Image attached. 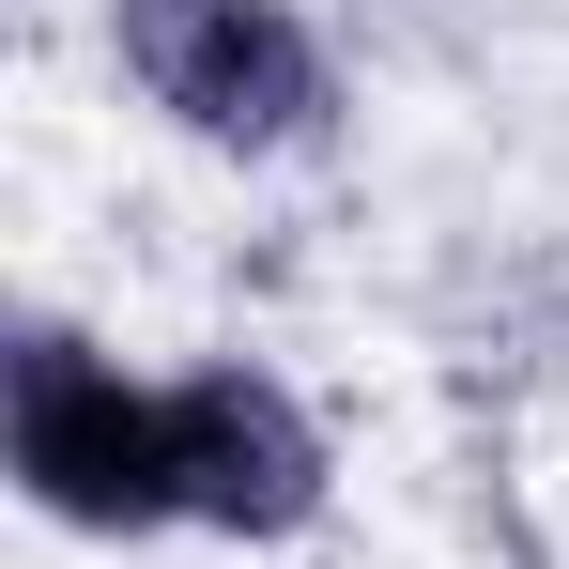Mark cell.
Returning <instances> with one entry per match:
<instances>
[{
  "instance_id": "3",
  "label": "cell",
  "mask_w": 569,
  "mask_h": 569,
  "mask_svg": "<svg viewBox=\"0 0 569 569\" xmlns=\"http://www.w3.org/2000/svg\"><path fill=\"white\" fill-rule=\"evenodd\" d=\"M170 477H186V539L292 555L339 508V431L278 355H186L170 370Z\"/></svg>"
},
{
  "instance_id": "2",
  "label": "cell",
  "mask_w": 569,
  "mask_h": 569,
  "mask_svg": "<svg viewBox=\"0 0 569 569\" xmlns=\"http://www.w3.org/2000/svg\"><path fill=\"white\" fill-rule=\"evenodd\" d=\"M0 477L47 539H186V477H170V370H123L93 323L31 308L0 339Z\"/></svg>"
},
{
  "instance_id": "1",
  "label": "cell",
  "mask_w": 569,
  "mask_h": 569,
  "mask_svg": "<svg viewBox=\"0 0 569 569\" xmlns=\"http://www.w3.org/2000/svg\"><path fill=\"white\" fill-rule=\"evenodd\" d=\"M93 31L108 78L216 170H308L355 123V78L308 0H93Z\"/></svg>"
}]
</instances>
